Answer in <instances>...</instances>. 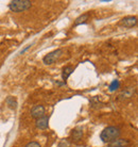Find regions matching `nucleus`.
Returning a JSON list of instances; mask_svg holds the SVG:
<instances>
[{"label": "nucleus", "mask_w": 138, "mask_h": 147, "mask_svg": "<svg viewBox=\"0 0 138 147\" xmlns=\"http://www.w3.org/2000/svg\"><path fill=\"white\" fill-rule=\"evenodd\" d=\"M25 147H42V146H40V144L37 143V142H30V143L27 144Z\"/></svg>", "instance_id": "2eb2a0df"}, {"label": "nucleus", "mask_w": 138, "mask_h": 147, "mask_svg": "<svg viewBox=\"0 0 138 147\" xmlns=\"http://www.w3.org/2000/svg\"><path fill=\"white\" fill-rule=\"evenodd\" d=\"M73 70H74V67L72 66H66L63 68V73H62V77H63V80L65 81L68 79V77L73 73Z\"/></svg>", "instance_id": "9d476101"}, {"label": "nucleus", "mask_w": 138, "mask_h": 147, "mask_svg": "<svg viewBox=\"0 0 138 147\" xmlns=\"http://www.w3.org/2000/svg\"><path fill=\"white\" fill-rule=\"evenodd\" d=\"M49 126V117L43 116V117L36 119V127L38 129H47Z\"/></svg>", "instance_id": "0eeeda50"}, {"label": "nucleus", "mask_w": 138, "mask_h": 147, "mask_svg": "<svg viewBox=\"0 0 138 147\" xmlns=\"http://www.w3.org/2000/svg\"><path fill=\"white\" fill-rule=\"evenodd\" d=\"M31 116L33 118H38L45 116V107L44 106H40V105H37V106H34L31 110Z\"/></svg>", "instance_id": "423d86ee"}, {"label": "nucleus", "mask_w": 138, "mask_h": 147, "mask_svg": "<svg viewBox=\"0 0 138 147\" xmlns=\"http://www.w3.org/2000/svg\"><path fill=\"white\" fill-rule=\"evenodd\" d=\"M120 134V129L115 127V126H109L106 127L100 134V139L102 140V142L104 143H112L113 141L119 139Z\"/></svg>", "instance_id": "f257e3e1"}, {"label": "nucleus", "mask_w": 138, "mask_h": 147, "mask_svg": "<svg viewBox=\"0 0 138 147\" xmlns=\"http://www.w3.org/2000/svg\"><path fill=\"white\" fill-rule=\"evenodd\" d=\"M83 136V130L81 128H76L74 130H72L71 132V138L73 141H80Z\"/></svg>", "instance_id": "1a4fd4ad"}, {"label": "nucleus", "mask_w": 138, "mask_h": 147, "mask_svg": "<svg viewBox=\"0 0 138 147\" xmlns=\"http://www.w3.org/2000/svg\"><path fill=\"white\" fill-rule=\"evenodd\" d=\"M5 102H7V105L11 108V109H14L15 110V109L17 108V100H16V98L13 97V96H9L7 99H5Z\"/></svg>", "instance_id": "9b49d317"}, {"label": "nucleus", "mask_w": 138, "mask_h": 147, "mask_svg": "<svg viewBox=\"0 0 138 147\" xmlns=\"http://www.w3.org/2000/svg\"><path fill=\"white\" fill-rule=\"evenodd\" d=\"M119 25L124 28H133L137 25V18L135 16H127L120 20Z\"/></svg>", "instance_id": "20e7f679"}, {"label": "nucleus", "mask_w": 138, "mask_h": 147, "mask_svg": "<svg viewBox=\"0 0 138 147\" xmlns=\"http://www.w3.org/2000/svg\"><path fill=\"white\" fill-rule=\"evenodd\" d=\"M130 144L129 140H124V139H117L113 141L112 143H109V147H125Z\"/></svg>", "instance_id": "6e6552de"}, {"label": "nucleus", "mask_w": 138, "mask_h": 147, "mask_svg": "<svg viewBox=\"0 0 138 147\" xmlns=\"http://www.w3.org/2000/svg\"><path fill=\"white\" fill-rule=\"evenodd\" d=\"M88 17H89V14L86 13V14H83L79 16L78 18L76 19V22H74V26H79V25H82V24H85V22H87Z\"/></svg>", "instance_id": "f8f14e48"}, {"label": "nucleus", "mask_w": 138, "mask_h": 147, "mask_svg": "<svg viewBox=\"0 0 138 147\" xmlns=\"http://www.w3.org/2000/svg\"><path fill=\"white\" fill-rule=\"evenodd\" d=\"M69 145H70L69 141L66 140V139H64V140H62L60 143H58V147H69Z\"/></svg>", "instance_id": "4468645a"}, {"label": "nucleus", "mask_w": 138, "mask_h": 147, "mask_svg": "<svg viewBox=\"0 0 138 147\" xmlns=\"http://www.w3.org/2000/svg\"><path fill=\"white\" fill-rule=\"evenodd\" d=\"M135 88L133 86H129V88H124L122 92L120 93L119 95H118V100H127V99H130L132 98L135 94Z\"/></svg>", "instance_id": "39448f33"}, {"label": "nucleus", "mask_w": 138, "mask_h": 147, "mask_svg": "<svg viewBox=\"0 0 138 147\" xmlns=\"http://www.w3.org/2000/svg\"><path fill=\"white\" fill-rule=\"evenodd\" d=\"M32 45H33V44H30V45H28V46H27V47H25V49H22V50H21V51H20V52H19V53H20V55H23V53H25V52L27 51V50H28V49H30V48L32 47Z\"/></svg>", "instance_id": "dca6fc26"}, {"label": "nucleus", "mask_w": 138, "mask_h": 147, "mask_svg": "<svg viewBox=\"0 0 138 147\" xmlns=\"http://www.w3.org/2000/svg\"><path fill=\"white\" fill-rule=\"evenodd\" d=\"M63 49H56L54 51L50 52V53H48L44 57V59H43V62L46 64V65H51V64H53L58 61L63 55Z\"/></svg>", "instance_id": "7ed1b4c3"}, {"label": "nucleus", "mask_w": 138, "mask_h": 147, "mask_svg": "<svg viewBox=\"0 0 138 147\" xmlns=\"http://www.w3.org/2000/svg\"><path fill=\"white\" fill-rule=\"evenodd\" d=\"M32 3L29 0H14V1H11L10 4H9V9L11 10L12 12H15V13H20V12L27 11L31 7Z\"/></svg>", "instance_id": "f03ea898"}, {"label": "nucleus", "mask_w": 138, "mask_h": 147, "mask_svg": "<svg viewBox=\"0 0 138 147\" xmlns=\"http://www.w3.org/2000/svg\"><path fill=\"white\" fill-rule=\"evenodd\" d=\"M119 85H120V82L118 80H114L111 85H109V91L111 92H114V91H116L117 88H119Z\"/></svg>", "instance_id": "ddd939ff"}]
</instances>
